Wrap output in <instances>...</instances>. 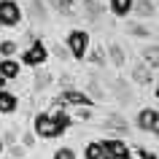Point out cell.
I'll list each match as a JSON object with an SVG mask.
<instances>
[{
    "label": "cell",
    "instance_id": "obj_23",
    "mask_svg": "<svg viewBox=\"0 0 159 159\" xmlns=\"http://www.w3.org/2000/svg\"><path fill=\"white\" fill-rule=\"evenodd\" d=\"M54 159H75V151L70 146H62V148L54 151Z\"/></svg>",
    "mask_w": 159,
    "mask_h": 159
},
{
    "label": "cell",
    "instance_id": "obj_34",
    "mask_svg": "<svg viewBox=\"0 0 159 159\" xmlns=\"http://www.w3.org/2000/svg\"><path fill=\"white\" fill-rule=\"evenodd\" d=\"M157 100H159V84H157Z\"/></svg>",
    "mask_w": 159,
    "mask_h": 159
},
{
    "label": "cell",
    "instance_id": "obj_27",
    "mask_svg": "<svg viewBox=\"0 0 159 159\" xmlns=\"http://www.w3.org/2000/svg\"><path fill=\"white\" fill-rule=\"evenodd\" d=\"M57 8L62 11V14H70V8H73V0H57Z\"/></svg>",
    "mask_w": 159,
    "mask_h": 159
},
{
    "label": "cell",
    "instance_id": "obj_35",
    "mask_svg": "<svg viewBox=\"0 0 159 159\" xmlns=\"http://www.w3.org/2000/svg\"><path fill=\"white\" fill-rule=\"evenodd\" d=\"M154 135H157V138H159V129H154Z\"/></svg>",
    "mask_w": 159,
    "mask_h": 159
},
{
    "label": "cell",
    "instance_id": "obj_3",
    "mask_svg": "<svg viewBox=\"0 0 159 159\" xmlns=\"http://www.w3.org/2000/svg\"><path fill=\"white\" fill-rule=\"evenodd\" d=\"M54 105H57V108H65V105H75V108H92L94 100H92L86 92H81V89H65L59 97H54Z\"/></svg>",
    "mask_w": 159,
    "mask_h": 159
},
{
    "label": "cell",
    "instance_id": "obj_8",
    "mask_svg": "<svg viewBox=\"0 0 159 159\" xmlns=\"http://www.w3.org/2000/svg\"><path fill=\"white\" fill-rule=\"evenodd\" d=\"M51 124H54V135H62V132H67V129H70V124H73V119L67 116L65 113V108L62 111H54V113H51Z\"/></svg>",
    "mask_w": 159,
    "mask_h": 159
},
{
    "label": "cell",
    "instance_id": "obj_29",
    "mask_svg": "<svg viewBox=\"0 0 159 159\" xmlns=\"http://www.w3.org/2000/svg\"><path fill=\"white\" fill-rule=\"evenodd\" d=\"M3 143H6V146H14V143H16V135H14V132H6V135H3Z\"/></svg>",
    "mask_w": 159,
    "mask_h": 159
},
{
    "label": "cell",
    "instance_id": "obj_33",
    "mask_svg": "<svg viewBox=\"0 0 159 159\" xmlns=\"http://www.w3.org/2000/svg\"><path fill=\"white\" fill-rule=\"evenodd\" d=\"M6 151V143H3V135H0V154Z\"/></svg>",
    "mask_w": 159,
    "mask_h": 159
},
{
    "label": "cell",
    "instance_id": "obj_32",
    "mask_svg": "<svg viewBox=\"0 0 159 159\" xmlns=\"http://www.w3.org/2000/svg\"><path fill=\"white\" fill-rule=\"evenodd\" d=\"M6 84H8V78H3V75H0V92L6 89Z\"/></svg>",
    "mask_w": 159,
    "mask_h": 159
},
{
    "label": "cell",
    "instance_id": "obj_1",
    "mask_svg": "<svg viewBox=\"0 0 159 159\" xmlns=\"http://www.w3.org/2000/svg\"><path fill=\"white\" fill-rule=\"evenodd\" d=\"M67 43V51H70V57L75 59V62H84L86 51H89V33L86 30H70L65 38Z\"/></svg>",
    "mask_w": 159,
    "mask_h": 159
},
{
    "label": "cell",
    "instance_id": "obj_21",
    "mask_svg": "<svg viewBox=\"0 0 159 159\" xmlns=\"http://www.w3.org/2000/svg\"><path fill=\"white\" fill-rule=\"evenodd\" d=\"M127 35H132V38H154L151 30H148V27H143V25H129V27H127Z\"/></svg>",
    "mask_w": 159,
    "mask_h": 159
},
{
    "label": "cell",
    "instance_id": "obj_7",
    "mask_svg": "<svg viewBox=\"0 0 159 159\" xmlns=\"http://www.w3.org/2000/svg\"><path fill=\"white\" fill-rule=\"evenodd\" d=\"M135 127L143 129V132H154V129H159V111L140 108V111H138V116H135Z\"/></svg>",
    "mask_w": 159,
    "mask_h": 159
},
{
    "label": "cell",
    "instance_id": "obj_2",
    "mask_svg": "<svg viewBox=\"0 0 159 159\" xmlns=\"http://www.w3.org/2000/svg\"><path fill=\"white\" fill-rule=\"evenodd\" d=\"M46 59H49V49H46V43L41 38H33V43L22 51V65H27V67H41Z\"/></svg>",
    "mask_w": 159,
    "mask_h": 159
},
{
    "label": "cell",
    "instance_id": "obj_24",
    "mask_svg": "<svg viewBox=\"0 0 159 159\" xmlns=\"http://www.w3.org/2000/svg\"><path fill=\"white\" fill-rule=\"evenodd\" d=\"M86 89H89V92H92L94 97H97V100H102V97H105V92L100 89V84H97L94 78H89V84H86ZM89 92H86V94H89Z\"/></svg>",
    "mask_w": 159,
    "mask_h": 159
},
{
    "label": "cell",
    "instance_id": "obj_18",
    "mask_svg": "<svg viewBox=\"0 0 159 159\" xmlns=\"http://www.w3.org/2000/svg\"><path fill=\"white\" fill-rule=\"evenodd\" d=\"M84 159H102V143L100 140H92L84 146Z\"/></svg>",
    "mask_w": 159,
    "mask_h": 159
},
{
    "label": "cell",
    "instance_id": "obj_13",
    "mask_svg": "<svg viewBox=\"0 0 159 159\" xmlns=\"http://www.w3.org/2000/svg\"><path fill=\"white\" fill-rule=\"evenodd\" d=\"M16 108H19V97L3 89L0 92V113H14Z\"/></svg>",
    "mask_w": 159,
    "mask_h": 159
},
{
    "label": "cell",
    "instance_id": "obj_25",
    "mask_svg": "<svg viewBox=\"0 0 159 159\" xmlns=\"http://www.w3.org/2000/svg\"><path fill=\"white\" fill-rule=\"evenodd\" d=\"M89 59H92L94 65H105V62H108V59L102 57V51H100V49H94V51H92V54H89Z\"/></svg>",
    "mask_w": 159,
    "mask_h": 159
},
{
    "label": "cell",
    "instance_id": "obj_4",
    "mask_svg": "<svg viewBox=\"0 0 159 159\" xmlns=\"http://www.w3.org/2000/svg\"><path fill=\"white\" fill-rule=\"evenodd\" d=\"M102 143V159H132V148L121 138H108Z\"/></svg>",
    "mask_w": 159,
    "mask_h": 159
},
{
    "label": "cell",
    "instance_id": "obj_20",
    "mask_svg": "<svg viewBox=\"0 0 159 159\" xmlns=\"http://www.w3.org/2000/svg\"><path fill=\"white\" fill-rule=\"evenodd\" d=\"M19 51L16 41H11V38H6V41H0V57H14Z\"/></svg>",
    "mask_w": 159,
    "mask_h": 159
},
{
    "label": "cell",
    "instance_id": "obj_14",
    "mask_svg": "<svg viewBox=\"0 0 159 159\" xmlns=\"http://www.w3.org/2000/svg\"><path fill=\"white\" fill-rule=\"evenodd\" d=\"M132 11H135L140 19H148V16L157 14V8H154V3H151V0H138V3L132 6Z\"/></svg>",
    "mask_w": 159,
    "mask_h": 159
},
{
    "label": "cell",
    "instance_id": "obj_6",
    "mask_svg": "<svg viewBox=\"0 0 159 159\" xmlns=\"http://www.w3.org/2000/svg\"><path fill=\"white\" fill-rule=\"evenodd\" d=\"M33 132L35 138H41V140H49V138H57L54 135V124H51V113L46 111H38L33 116Z\"/></svg>",
    "mask_w": 159,
    "mask_h": 159
},
{
    "label": "cell",
    "instance_id": "obj_10",
    "mask_svg": "<svg viewBox=\"0 0 159 159\" xmlns=\"http://www.w3.org/2000/svg\"><path fill=\"white\" fill-rule=\"evenodd\" d=\"M102 127L105 129H116V132H129V121L124 116H119V113H108L102 119Z\"/></svg>",
    "mask_w": 159,
    "mask_h": 159
},
{
    "label": "cell",
    "instance_id": "obj_15",
    "mask_svg": "<svg viewBox=\"0 0 159 159\" xmlns=\"http://www.w3.org/2000/svg\"><path fill=\"white\" fill-rule=\"evenodd\" d=\"M113 92L119 94V100L124 102V105H129V102H132V92H129V89H127V84H124V78H116V81H113Z\"/></svg>",
    "mask_w": 159,
    "mask_h": 159
},
{
    "label": "cell",
    "instance_id": "obj_12",
    "mask_svg": "<svg viewBox=\"0 0 159 159\" xmlns=\"http://www.w3.org/2000/svg\"><path fill=\"white\" fill-rule=\"evenodd\" d=\"M0 75H3V78H8V81H14V78L19 75V59L3 57V59H0Z\"/></svg>",
    "mask_w": 159,
    "mask_h": 159
},
{
    "label": "cell",
    "instance_id": "obj_11",
    "mask_svg": "<svg viewBox=\"0 0 159 159\" xmlns=\"http://www.w3.org/2000/svg\"><path fill=\"white\" fill-rule=\"evenodd\" d=\"M132 6H135V0H108L111 14H113V16H119V19L129 16V14H132Z\"/></svg>",
    "mask_w": 159,
    "mask_h": 159
},
{
    "label": "cell",
    "instance_id": "obj_28",
    "mask_svg": "<svg viewBox=\"0 0 159 159\" xmlns=\"http://www.w3.org/2000/svg\"><path fill=\"white\" fill-rule=\"evenodd\" d=\"M138 157H140V159H159L157 154H154V151H148V148H138Z\"/></svg>",
    "mask_w": 159,
    "mask_h": 159
},
{
    "label": "cell",
    "instance_id": "obj_17",
    "mask_svg": "<svg viewBox=\"0 0 159 159\" xmlns=\"http://www.w3.org/2000/svg\"><path fill=\"white\" fill-rule=\"evenodd\" d=\"M143 62L154 70V67H159V46L154 43V46H148V49H143Z\"/></svg>",
    "mask_w": 159,
    "mask_h": 159
},
{
    "label": "cell",
    "instance_id": "obj_9",
    "mask_svg": "<svg viewBox=\"0 0 159 159\" xmlns=\"http://www.w3.org/2000/svg\"><path fill=\"white\" fill-rule=\"evenodd\" d=\"M132 81L140 86H148L151 81H154V73H151V67L146 65V62H138V65L132 67Z\"/></svg>",
    "mask_w": 159,
    "mask_h": 159
},
{
    "label": "cell",
    "instance_id": "obj_16",
    "mask_svg": "<svg viewBox=\"0 0 159 159\" xmlns=\"http://www.w3.org/2000/svg\"><path fill=\"white\" fill-rule=\"evenodd\" d=\"M33 81H35V84H33L35 92H43V89H49V86H51V81H54V78H51V73H46V70H38Z\"/></svg>",
    "mask_w": 159,
    "mask_h": 159
},
{
    "label": "cell",
    "instance_id": "obj_31",
    "mask_svg": "<svg viewBox=\"0 0 159 159\" xmlns=\"http://www.w3.org/2000/svg\"><path fill=\"white\" fill-rule=\"evenodd\" d=\"M11 157H25V148H19V146H11Z\"/></svg>",
    "mask_w": 159,
    "mask_h": 159
},
{
    "label": "cell",
    "instance_id": "obj_19",
    "mask_svg": "<svg viewBox=\"0 0 159 159\" xmlns=\"http://www.w3.org/2000/svg\"><path fill=\"white\" fill-rule=\"evenodd\" d=\"M108 54H111V62H113L116 67H121L127 62V57H124V51H121L119 43H111V46H108Z\"/></svg>",
    "mask_w": 159,
    "mask_h": 159
},
{
    "label": "cell",
    "instance_id": "obj_26",
    "mask_svg": "<svg viewBox=\"0 0 159 159\" xmlns=\"http://www.w3.org/2000/svg\"><path fill=\"white\" fill-rule=\"evenodd\" d=\"M22 146H25V148H33L35 146V132H25L22 135Z\"/></svg>",
    "mask_w": 159,
    "mask_h": 159
},
{
    "label": "cell",
    "instance_id": "obj_30",
    "mask_svg": "<svg viewBox=\"0 0 159 159\" xmlns=\"http://www.w3.org/2000/svg\"><path fill=\"white\" fill-rule=\"evenodd\" d=\"M78 119L89 121V119H92V111H89V108H78Z\"/></svg>",
    "mask_w": 159,
    "mask_h": 159
},
{
    "label": "cell",
    "instance_id": "obj_5",
    "mask_svg": "<svg viewBox=\"0 0 159 159\" xmlns=\"http://www.w3.org/2000/svg\"><path fill=\"white\" fill-rule=\"evenodd\" d=\"M22 22V8L16 0H0V27H16Z\"/></svg>",
    "mask_w": 159,
    "mask_h": 159
},
{
    "label": "cell",
    "instance_id": "obj_22",
    "mask_svg": "<svg viewBox=\"0 0 159 159\" xmlns=\"http://www.w3.org/2000/svg\"><path fill=\"white\" fill-rule=\"evenodd\" d=\"M84 8H86V14H89V19H92V22H97V19H100V6H97V3H94V0H84Z\"/></svg>",
    "mask_w": 159,
    "mask_h": 159
}]
</instances>
